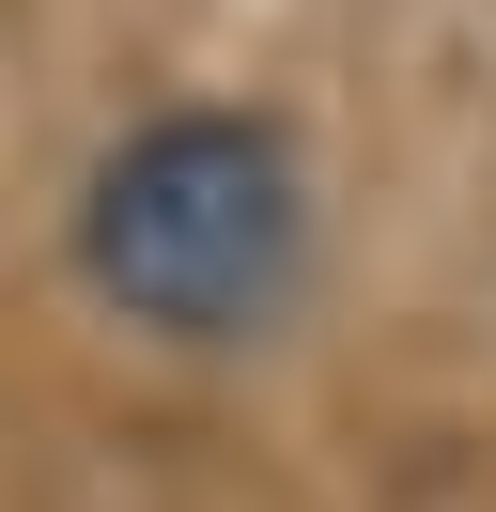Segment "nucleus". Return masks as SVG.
<instances>
[{
	"mask_svg": "<svg viewBox=\"0 0 496 512\" xmlns=\"http://www.w3.org/2000/svg\"><path fill=\"white\" fill-rule=\"evenodd\" d=\"M310 156L279 109H233V94H186V109H140L109 156L78 171V280L93 311H124L140 342L171 357H248L310 311Z\"/></svg>",
	"mask_w": 496,
	"mask_h": 512,
	"instance_id": "nucleus-1",
	"label": "nucleus"
}]
</instances>
